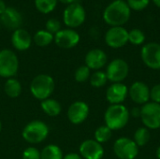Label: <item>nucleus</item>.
<instances>
[{"label":"nucleus","mask_w":160,"mask_h":159,"mask_svg":"<svg viewBox=\"0 0 160 159\" xmlns=\"http://www.w3.org/2000/svg\"><path fill=\"white\" fill-rule=\"evenodd\" d=\"M130 18V8L124 0H115L103 12V19L111 26H122Z\"/></svg>","instance_id":"obj_1"},{"label":"nucleus","mask_w":160,"mask_h":159,"mask_svg":"<svg viewBox=\"0 0 160 159\" xmlns=\"http://www.w3.org/2000/svg\"><path fill=\"white\" fill-rule=\"evenodd\" d=\"M129 116V111L124 105H111L104 114L105 126H107L111 130H119L127 126Z\"/></svg>","instance_id":"obj_2"},{"label":"nucleus","mask_w":160,"mask_h":159,"mask_svg":"<svg viewBox=\"0 0 160 159\" xmlns=\"http://www.w3.org/2000/svg\"><path fill=\"white\" fill-rule=\"evenodd\" d=\"M54 90V81L48 74L36 76L30 83V92L33 97L40 101L50 98Z\"/></svg>","instance_id":"obj_3"},{"label":"nucleus","mask_w":160,"mask_h":159,"mask_svg":"<svg viewBox=\"0 0 160 159\" xmlns=\"http://www.w3.org/2000/svg\"><path fill=\"white\" fill-rule=\"evenodd\" d=\"M49 135V127L40 120H34L28 123L22 129V136L29 143H40L47 139Z\"/></svg>","instance_id":"obj_4"},{"label":"nucleus","mask_w":160,"mask_h":159,"mask_svg":"<svg viewBox=\"0 0 160 159\" xmlns=\"http://www.w3.org/2000/svg\"><path fill=\"white\" fill-rule=\"evenodd\" d=\"M19 69V60L15 52L8 49L0 51V77L13 78Z\"/></svg>","instance_id":"obj_5"},{"label":"nucleus","mask_w":160,"mask_h":159,"mask_svg":"<svg viewBox=\"0 0 160 159\" xmlns=\"http://www.w3.org/2000/svg\"><path fill=\"white\" fill-rule=\"evenodd\" d=\"M141 118L146 128L158 129L160 127V104L148 102L141 109Z\"/></svg>","instance_id":"obj_6"},{"label":"nucleus","mask_w":160,"mask_h":159,"mask_svg":"<svg viewBox=\"0 0 160 159\" xmlns=\"http://www.w3.org/2000/svg\"><path fill=\"white\" fill-rule=\"evenodd\" d=\"M63 20L68 27H79L85 20V10L83 7L77 2L68 5L64 10Z\"/></svg>","instance_id":"obj_7"},{"label":"nucleus","mask_w":160,"mask_h":159,"mask_svg":"<svg viewBox=\"0 0 160 159\" xmlns=\"http://www.w3.org/2000/svg\"><path fill=\"white\" fill-rule=\"evenodd\" d=\"M113 152L119 159H135L139 154V147L129 138H120L113 144Z\"/></svg>","instance_id":"obj_8"},{"label":"nucleus","mask_w":160,"mask_h":159,"mask_svg":"<svg viewBox=\"0 0 160 159\" xmlns=\"http://www.w3.org/2000/svg\"><path fill=\"white\" fill-rule=\"evenodd\" d=\"M129 72V67L128 63L123 59H114L112 60L107 67L106 75L110 82L115 83V82H121L124 81Z\"/></svg>","instance_id":"obj_9"},{"label":"nucleus","mask_w":160,"mask_h":159,"mask_svg":"<svg viewBox=\"0 0 160 159\" xmlns=\"http://www.w3.org/2000/svg\"><path fill=\"white\" fill-rule=\"evenodd\" d=\"M142 59L143 63L152 69H160V44L150 42L142 49Z\"/></svg>","instance_id":"obj_10"},{"label":"nucleus","mask_w":160,"mask_h":159,"mask_svg":"<svg viewBox=\"0 0 160 159\" xmlns=\"http://www.w3.org/2000/svg\"><path fill=\"white\" fill-rule=\"evenodd\" d=\"M105 42L111 48H121L128 42V31L122 26L111 27L106 32Z\"/></svg>","instance_id":"obj_11"},{"label":"nucleus","mask_w":160,"mask_h":159,"mask_svg":"<svg viewBox=\"0 0 160 159\" xmlns=\"http://www.w3.org/2000/svg\"><path fill=\"white\" fill-rule=\"evenodd\" d=\"M56 45L62 49H71L80 42V35L73 29H61L54 35Z\"/></svg>","instance_id":"obj_12"},{"label":"nucleus","mask_w":160,"mask_h":159,"mask_svg":"<svg viewBox=\"0 0 160 159\" xmlns=\"http://www.w3.org/2000/svg\"><path fill=\"white\" fill-rule=\"evenodd\" d=\"M80 156L84 159H101L104 156L103 146L95 140H86L79 147Z\"/></svg>","instance_id":"obj_13"},{"label":"nucleus","mask_w":160,"mask_h":159,"mask_svg":"<svg viewBox=\"0 0 160 159\" xmlns=\"http://www.w3.org/2000/svg\"><path fill=\"white\" fill-rule=\"evenodd\" d=\"M89 115V107L83 101L73 102L68 110V118L73 125L83 123Z\"/></svg>","instance_id":"obj_14"},{"label":"nucleus","mask_w":160,"mask_h":159,"mask_svg":"<svg viewBox=\"0 0 160 159\" xmlns=\"http://www.w3.org/2000/svg\"><path fill=\"white\" fill-rule=\"evenodd\" d=\"M128 95L136 104L144 105L150 99V89L143 82H135L128 89Z\"/></svg>","instance_id":"obj_15"},{"label":"nucleus","mask_w":160,"mask_h":159,"mask_svg":"<svg viewBox=\"0 0 160 159\" xmlns=\"http://www.w3.org/2000/svg\"><path fill=\"white\" fill-rule=\"evenodd\" d=\"M128 95V87L121 82H115L109 86L106 91V98L111 105L121 104L124 102Z\"/></svg>","instance_id":"obj_16"},{"label":"nucleus","mask_w":160,"mask_h":159,"mask_svg":"<svg viewBox=\"0 0 160 159\" xmlns=\"http://www.w3.org/2000/svg\"><path fill=\"white\" fill-rule=\"evenodd\" d=\"M0 21L8 29L15 31L19 29L22 23V18L20 12L13 7H7L0 15Z\"/></svg>","instance_id":"obj_17"},{"label":"nucleus","mask_w":160,"mask_h":159,"mask_svg":"<svg viewBox=\"0 0 160 159\" xmlns=\"http://www.w3.org/2000/svg\"><path fill=\"white\" fill-rule=\"evenodd\" d=\"M107 63V55L100 49H93L85 55V66L93 70H99Z\"/></svg>","instance_id":"obj_18"},{"label":"nucleus","mask_w":160,"mask_h":159,"mask_svg":"<svg viewBox=\"0 0 160 159\" xmlns=\"http://www.w3.org/2000/svg\"><path fill=\"white\" fill-rule=\"evenodd\" d=\"M11 43L12 46L18 51H26L31 46L32 38L26 30L19 28L13 31L11 36Z\"/></svg>","instance_id":"obj_19"},{"label":"nucleus","mask_w":160,"mask_h":159,"mask_svg":"<svg viewBox=\"0 0 160 159\" xmlns=\"http://www.w3.org/2000/svg\"><path fill=\"white\" fill-rule=\"evenodd\" d=\"M40 106H41L42 111L48 116H51V117H55L59 115L62 111L61 104L57 100L52 99V98H47L45 100H42Z\"/></svg>","instance_id":"obj_20"},{"label":"nucleus","mask_w":160,"mask_h":159,"mask_svg":"<svg viewBox=\"0 0 160 159\" xmlns=\"http://www.w3.org/2000/svg\"><path fill=\"white\" fill-rule=\"evenodd\" d=\"M4 91L8 97L11 98H16L22 93V84L15 78L7 79L4 86Z\"/></svg>","instance_id":"obj_21"},{"label":"nucleus","mask_w":160,"mask_h":159,"mask_svg":"<svg viewBox=\"0 0 160 159\" xmlns=\"http://www.w3.org/2000/svg\"><path fill=\"white\" fill-rule=\"evenodd\" d=\"M63 157L61 148L55 144H49L40 152V159H63Z\"/></svg>","instance_id":"obj_22"},{"label":"nucleus","mask_w":160,"mask_h":159,"mask_svg":"<svg viewBox=\"0 0 160 159\" xmlns=\"http://www.w3.org/2000/svg\"><path fill=\"white\" fill-rule=\"evenodd\" d=\"M53 38V35L47 30H39L34 36V42L39 47H46L52 42Z\"/></svg>","instance_id":"obj_23"},{"label":"nucleus","mask_w":160,"mask_h":159,"mask_svg":"<svg viewBox=\"0 0 160 159\" xmlns=\"http://www.w3.org/2000/svg\"><path fill=\"white\" fill-rule=\"evenodd\" d=\"M150 140V132L146 127H139L134 133V142L138 147L144 146Z\"/></svg>","instance_id":"obj_24"},{"label":"nucleus","mask_w":160,"mask_h":159,"mask_svg":"<svg viewBox=\"0 0 160 159\" xmlns=\"http://www.w3.org/2000/svg\"><path fill=\"white\" fill-rule=\"evenodd\" d=\"M112 135V130H111L107 126H100L95 131V141L98 142L105 143L107 142Z\"/></svg>","instance_id":"obj_25"},{"label":"nucleus","mask_w":160,"mask_h":159,"mask_svg":"<svg viewBox=\"0 0 160 159\" xmlns=\"http://www.w3.org/2000/svg\"><path fill=\"white\" fill-rule=\"evenodd\" d=\"M57 5V0H35L37 9L44 14L52 12Z\"/></svg>","instance_id":"obj_26"},{"label":"nucleus","mask_w":160,"mask_h":159,"mask_svg":"<svg viewBox=\"0 0 160 159\" xmlns=\"http://www.w3.org/2000/svg\"><path fill=\"white\" fill-rule=\"evenodd\" d=\"M108 82V78L106 75V72L97 70L90 76V84L93 87L99 88L104 86Z\"/></svg>","instance_id":"obj_27"},{"label":"nucleus","mask_w":160,"mask_h":159,"mask_svg":"<svg viewBox=\"0 0 160 159\" xmlns=\"http://www.w3.org/2000/svg\"><path fill=\"white\" fill-rule=\"evenodd\" d=\"M145 40L144 33L140 29H132L128 32V41L133 45H141Z\"/></svg>","instance_id":"obj_28"},{"label":"nucleus","mask_w":160,"mask_h":159,"mask_svg":"<svg viewBox=\"0 0 160 159\" xmlns=\"http://www.w3.org/2000/svg\"><path fill=\"white\" fill-rule=\"evenodd\" d=\"M90 68L88 67L84 66H81L79 67L74 74V78L76 80V82H86L88 79H90Z\"/></svg>","instance_id":"obj_29"},{"label":"nucleus","mask_w":160,"mask_h":159,"mask_svg":"<svg viewBox=\"0 0 160 159\" xmlns=\"http://www.w3.org/2000/svg\"><path fill=\"white\" fill-rule=\"evenodd\" d=\"M46 30L48 32H50L51 34H56L57 32H59L61 30V23L57 19L52 18L50 20L47 21L46 22Z\"/></svg>","instance_id":"obj_30"},{"label":"nucleus","mask_w":160,"mask_h":159,"mask_svg":"<svg viewBox=\"0 0 160 159\" xmlns=\"http://www.w3.org/2000/svg\"><path fill=\"white\" fill-rule=\"evenodd\" d=\"M149 1L150 0H128L127 4L128 5L130 9L142 10L148 6Z\"/></svg>","instance_id":"obj_31"},{"label":"nucleus","mask_w":160,"mask_h":159,"mask_svg":"<svg viewBox=\"0 0 160 159\" xmlns=\"http://www.w3.org/2000/svg\"><path fill=\"white\" fill-rule=\"evenodd\" d=\"M22 159H40V152L35 147H28L22 153Z\"/></svg>","instance_id":"obj_32"},{"label":"nucleus","mask_w":160,"mask_h":159,"mask_svg":"<svg viewBox=\"0 0 160 159\" xmlns=\"http://www.w3.org/2000/svg\"><path fill=\"white\" fill-rule=\"evenodd\" d=\"M150 99L153 100L152 102L160 104V83L156 84L150 89Z\"/></svg>","instance_id":"obj_33"},{"label":"nucleus","mask_w":160,"mask_h":159,"mask_svg":"<svg viewBox=\"0 0 160 159\" xmlns=\"http://www.w3.org/2000/svg\"><path fill=\"white\" fill-rule=\"evenodd\" d=\"M63 159H82V157L79 155V154H76V153H69L68 155H66Z\"/></svg>","instance_id":"obj_34"},{"label":"nucleus","mask_w":160,"mask_h":159,"mask_svg":"<svg viewBox=\"0 0 160 159\" xmlns=\"http://www.w3.org/2000/svg\"><path fill=\"white\" fill-rule=\"evenodd\" d=\"M6 8H7V6H6L5 2L3 0H0V15L6 10Z\"/></svg>","instance_id":"obj_35"},{"label":"nucleus","mask_w":160,"mask_h":159,"mask_svg":"<svg viewBox=\"0 0 160 159\" xmlns=\"http://www.w3.org/2000/svg\"><path fill=\"white\" fill-rule=\"evenodd\" d=\"M59 1L62 2V3H64V4H68V5H70V4L76 2V0H59Z\"/></svg>","instance_id":"obj_36"},{"label":"nucleus","mask_w":160,"mask_h":159,"mask_svg":"<svg viewBox=\"0 0 160 159\" xmlns=\"http://www.w3.org/2000/svg\"><path fill=\"white\" fill-rule=\"evenodd\" d=\"M153 2L155 3V5H156L157 7H160V0H153Z\"/></svg>","instance_id":"obj_37"},{"label":"nucleus","mask_w":160,"mask_h":159,"mask_svg":"<svg viewBox=\"0 0 160 159\" xmlns=\"http://www.w3.org/2000/svg\"><path fill=\"white\" fill-rule=\"evenodd\" d=\"M156 154H157V157L158 159H160V146L157 149V153H156Z\"/></svg>","instance_id":"obj_38"},{"label":"nucleus","mask_w":160,"mask_h":159,"mask_svg":"<svg viewBox=\"0 0 160 159\" xmlns=\"http://www.w3.org/2000/svg\"><path fill=\"white\" fill-rule=\"evenodd\" d=\"M1 130H2V124H1V121H0V132H1Z\"/></svg>","instance_id":"obj_39"}]
</instances>
